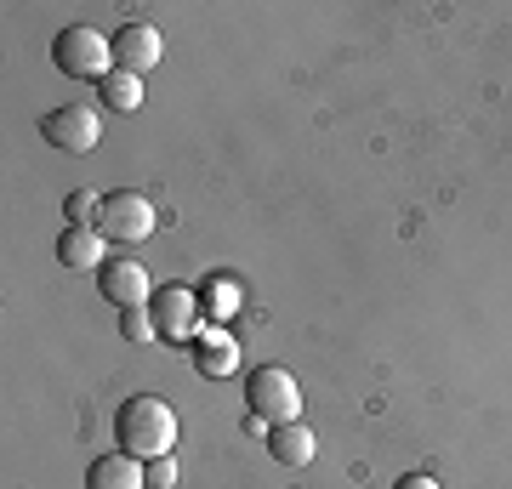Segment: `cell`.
<instances>
[{"mask_svg": "<svg viewBox=\"0 0 512 489\" xmlns=\"http://www.w3.org/2000/svg\"><path fill=\"white\" fill-rule=\"evenodd\" d=\"M109 46H114V69L137 74V80H143V74L160 63V52H165V40H160L154 23H126V29H114Z\"/></svg>", "mask_w": 512, "mask_h": 489, "instance_id": "cell-8", "label": "cell"}, {"mask_svg": "<svg viewBox=\"0 0 512 489\" xmlns=\"http://www.w3.org/2000/svg\"><path fill=\"white\" fill-rule=\"evenodd\" d=\"M313 433L302 427V421H279V427H268V455H274L279 467H308L313 461Z\"/></svg>", "mask_w": 512, "mask_h": 489, "instance_id": "cell-10", "label": "cell"}, {"mask_svg": "<svg viewBox=\"0 0 512 489\" xmlns=\"http://www.w3.org/2000/svg\"><path fill=\"white\" fill-rule=\"evenodd\" d=\"M86 489H148V461L114 450V455H97L86 467Z\"/></svg>", "mask_w": 512, "mask_h": 489, "instance_id": "cell-9", "label": "cell"}, {"mask_svg": "<svg viewBox=\"0 0 512 489\" xmlns=\"http://www.w3.org/2000/svg\"><path fill=\"white\" fill-rule=\"evenodd\" d=\"M97 91H103V109H114V114H137V103H143V80L126 69H114Z\"/></svg>", "mask_w": 512, "mask_h": 489, "instance_id": "cell-12", "label": "cell"}, {"mask_svg": "<svg viewBox=\"0 0 512 489\" xmlns=\"http://www.w3.org/2000/svg\"><path fill=\"white\" fill-rule=\"evenodd\" d=\"M228 353H234L228 342H211L200 353V370H205V376H228V370H234V359H228Z\"/></svg>", "mask_w": 512, "mask_h": 489, "instance_id": "cell-15", "label": "cell"}, {"mask_svg": "<svg viewBox=\"0 0 512 489\" xmlns=\"http://www.w3.org/2000/svg\"><path fill=\"white\" fill-rule=\"evenodd\" d=\"M148 313H154V330H160L165 342H194L200 325H205L194 285H160L154 296H148Z\"/></svg>", "mask_w": 512, "mask_h": 489, "instance_id": "cell-5", "label": "cell"}, {"mask_svg": "<svg viewBox=\"0 0 512 489\" xmlns=\"http://www.w3.org/2000/svg\"><path fill=\"white\" fill-rule=\"evenodd\" d=\"M52 63L57 74H69V80H92V86H103L114 74V46L103 29H86V23H74V29H63V35L52 40Z\"/></svg>", "mask_w": 512, "mask_h": 489, "instance_id": "cell-2", "label": "cell"}, {"mask_svg": "<svg viewBox=\"0 0 512 489\" xmlns=\"http://www.w3.org/2000/svg\"><path fill=\"white\" fill-rule=\"evenodd\" d=\"M97 234L103 239H120V245H137V239L154 234V205H148V194H137V188H114V194H103L97 200Z\"/></svg>", "mask_w": 512, "mask_h": 489, "instance_id": "cell-4", "label": "cell"}, {"mask_svg": "<svg viewBox=\"0 0 512 489\" xmlns=\"http://www.w3.org/2000/svg\"><path fill=\"white\" fill-rule=\"evenodd\" d=\"M171 484H177V461H171V455L148 461V489H171Z\"/></svg>", "mask_w": 512, "mask_h": 489, "instance_id": "cell-16", "label": "cell"}, {"mask_svg": "<svg viewBox=\"0 0 512 489\" xmlns=\"http://www.w3.org/2000/svg\"><path fill=\"white\" fill-rule=\"evenodd\" d=\"M393 489H439V478H433V472H404Z\"/></svg>", "mask_w": 512, "mask_h": 489, "instance_id": "cell-17", "label": "cell"}, {"mask_svg": "<svg viewBox=\"0 0 512 489\" xmlns=\"http://www.w3.org/2000/svg\"><path fill=\"white\" fill-rule=\"evenodd\" d=\"M63 211H69V228H92L97 194H86V188H80V194H69V205H63Z\"/></svg>", "mask_w": 512, "mask_h": 489, "instance_id": "cell-14", "label": "cell"}, {"mask_svg": "<svg viewBox=\"0 0 512 489\" xmlns=\"http://www.w3.org/2000/svg\"><path fill=\"white\" fill-rule=\"evenodd\" d=\"M40 137L52 148H63V154H92V148L103 143V120H97V109H86V103H63V109H52L40 120Z\"/></svg>", "mask_w": 512, "mask_h": 489, "instance_id": "cell-6", "label": "cell"}, {"mask_svg": "<svg viewBox=\"0 0 512 489\" xmlns=\"http://www.w3.org/2000/svg\"><path fill=\"white\" fill-rule=\"evenodd\" d=\"M114 444L126 455H137V461H160L177 444V410L160 393H137V399H126L114 410Z\"/></svg>", "mask_w": 512, "mask_h": 489, "instance_id": "cell-1", "label": "cell"}, {"mask_svg": "<svg viewBox=\"0 0 512 489\" xmlns=\"http://www.w3.org/2000/svg\"><path fill=\"white\" fill-rule=\"evenodd\" d=\"M120 336H126V342H148V336H160L148 302H143V308H120Z\"/></svg>", "mask_w": 512, "mask_h": 489, "instance_id": "cell-13", "label": "cell"}, {"mask_svg": "<svg viewBox=\"0 0 512 489\" xmlns=\"http://www.w3.org/2000/svg\"><path fill=\"white\" fill-rule=\"evenodd\" d=\"M245 404H251V416H262L268 427L279 421H302V387L285 364H256L251 376H245Z\"/></svg>", "mask_w": 512, "mask_h": 489, "instance_id": "cell-3", "label": "cell"}, {"mask_svg": "<svg viewBox=\"0 0 512 489\" xmlns=\"http://www.w3.org/2000/svg\"><path fill=\"white\" fill-rule=\"evenodd\" d=\"M57 262L63 268H103L109 256H103V234L97 228H63L57 234Z\"/></svg>", "mask_w": 512, "mask_h": 489, "instance_id": "cell-11", "label": "cell"}, {"mask_svg": "<svg viewBox=\"0 0 512 489\" xmlns=\"http://www.w3.org/2000/svg\"><path fill=\"white\" fill-rule=\"evenodd\" d=\"M97 290L109 296L114 308H143L154 285H148V268L143 262H131V256H109L103 268H97Z\"/></svg>", "mask_w": 512, "mask_h": 489, "instance_id": "cell-7", "label": "cell"}]
</instances>
